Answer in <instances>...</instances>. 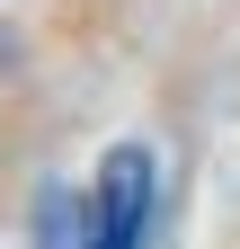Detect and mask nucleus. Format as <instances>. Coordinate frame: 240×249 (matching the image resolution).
<instances>
[{
	"instance_id": "1",
	"label": "nucleus",
	"mask_w": 240,
	"mask_h": 249,
	"mask_svg": "<svg viewBox=\"0 0 240 249\" xmlns=\"http://www.w3.org/2000/svg\"><path fill=\"white\" fill-rule=\"evenodd\" d=\"M152 196H160V169L142 142H116L89 196H53L45 205V249H142L152 240Z\"/></svg>"
}]
</instances>
